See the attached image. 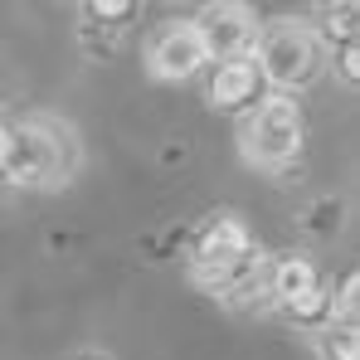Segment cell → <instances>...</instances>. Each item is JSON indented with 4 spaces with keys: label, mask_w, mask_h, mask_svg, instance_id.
Instances as JSON below:
<instances>
[{
    "label": "cell",
    "mask_w": 360,
    "mask_h": 360,
    "mask_svg": "<svg viewBox=\"0 0 360 360\" xmlns=\"http://www.w3.org/2000/svg\"><path fill=\"white\" fill-rule=\"evenodd\" d=\"M253 68L263 83H273L283 98L292 88H307L321 68V49H316V34L302 25V20H273L268 30H258V44H253Z\"/></svg>",
    "instance_id": "obj_1"
},
{
    "label": "cell",
    "mask_w": 360,
    "mask_h": 360,
    "mask_svg": "<svg viewBox=\"0 0 360 360\" xmlns=\"http://www.w3.org/2000/svg\"><path fill=\"white\" fill-rule=\"evenodd\" d=\"M73 156H78L73 131L59 127L54 117H34V122H25L20 131H10L5 166L25 185H59V180L73 176Z\"/></svg>",
    "instance_id": "obj_2"
},
{
    "label": "cell",
    "mask_w": 360,
    "mask_h": 360,
    "mask_svg": "<svg viewBox=\"0 0 360 360\" xmlns=\"http://www.w3.org/2000/svg\"><path fill=\"white\" fill-rule=\"evenodd\" d=\"M302 146V112L292 98L273 93L258 98V108L239 122V151L248 166H283Z\"/></svg>",
    "instance_id": "obj_3"
},
{
    "label": "cell",
    "mask_w": 360,
    "mask_h": 360,
    "mask_svg": "<svg viewBox=\"0 0 360 360\" xmlns=\"http://www.w3.org/2000/svg\"><path fill=\"white\" fill-rule=\"evenodd\" d=\"M200 44H205V59H219V63H234L248 59L253 44H258V15L239 5V0H219V5H205L200 20Z\"/></svg>",
    "instance_id": "obj_4"
},
{
    "label": "cell",
    "mask_w": 360,
    "mask_h": 360,
    "mask_svg": "<svg viewBox=\"0 0 360 360\" xmlns=\"http://www.w3.org/2000/svg\"><path fill=\"white\" fill-rule=\"evenodd\" d=\"M205 63L210 59H205V44H200L195 20H171V25H161V30L151 34V44H146V68H151V78H161V83H185V78H195Z\"/></svg>",
    "instance_id": "obj_5"
},
{
    "label": "cell",
    "mask_w": 360,
    "mask_h": 360,
    "mask_svg": "<svg viewBox=\"0 0 360 360\" xmlns=\"http://www.w3.org/2000/svg\"><path fill=\"white\" fill-rule=\"evenodd\" d=\"M253 93H258V68H253V59L219 63V73H214V83H210L214 108H243Z\"/></svg>",
    "instance_id": "obj_6"
},
{
    "label": "cell",
    "mask_w": 360,
    "mask_h": 360,
    "mask_svg": "<svg viewBox=\"0 0 360 360\" xmlns=\"http://www.w3.org/2000/svg\"><path fill=\"white\" fill-rule=\"evenodd\" d=\"M278 297L283 302H311L316 297V273H311V263L288 258V263L278 268Z\"/></svg>",
    "instance_id": "obj_7"
}]
</instances>
